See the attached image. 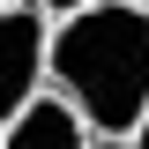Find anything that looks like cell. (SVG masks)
<instances>
[{
	"instance_id": "6",
	"label": "cell",
	"mask_w": 149,
	"mask_h": 149,
	"mask_svg": "<svg viewBox=\"0 0 149 149\" xmlns=\"http://www.w3.org/2000/svg\"><path fill=\"white\" fill-rule=\"evenodd\" d=\"M90 149H127V142H119V134H97V142H90Z\"/></svg>"
},
{
	"instance_id": "1",
	"label": "cell",
	"mask_w": 149,
	"mask_h": 149,
	"mask_svg": "<svg viewBox=\"0 0 149 149\" xmlns=\"http://www.w3.org/2000/svg\"><path fill=\"white\" fill-rule=\"evenodd\" d=\"M45 82L90 119V134L127 142L149 112V0H82L52 15Z\"/></svg>"
},
{
	"instance_id": "2",
	"label": "cell",
	"mask_w": 149,
	"mask_h": 149,
	"mask_svg": "<svg viewBox=\"0 0 149 149\" xmlns=\"http://www.w3.org/2000/svg\"><path fill=\"white\" fill-rule=\"evenodd\" d=\"M45 45H52V15L37 0H0V127L45 90Z\"/></svg>"
},
{
	"instance_id": "4",
	"label": "cell",
	"mask_w": 149,
	"mask_h": 149,
	"mask_svg": "<svg viewBox=\"0 0 149 149\" xmlns=\"http://www.w3.org/2000/svg\"><path fill=\"white\" fill-rule=\"evenodd\" d=\"M127 149H149V112L134 119V134H127Z\"/></svg>"
},
{
	"instance_id": "3",
	"label": "cell",
	"mask_w": 149,
	"mask_h": 149,
	"mask_svg": "<svg viewBox=\"0 0 149 149\" xmlns=\"http://www.w3.org/2000/svg\"><path fill=\"white\" fill-rule=\"evenodd\" d=\"M0 142H8V149H90L97 134H90V119H82V112H74L67 97L45 82V90H37L30 104L0 127Z\"/></svg>"
},
{
	"instance_id": "7",
	"label": "cell",
	"mask_w": 149,
	"mask_h": 149,
	"mask_svg": "<svg viewBox=\"0 0 149 149\" xmlns=\"http://www.w3.org/2000/svg\"><path fill=\"white\" fill-rule=\"evenodd\" d=\"M0 149H8V142H0Z\"/></svg>"
},
{
	"instance_id": "5",
	"label": "cell",
	"mask_w": 149,
	"mask_h": 149,
	"mask_svg": "<svg viewBox=\"0 0 149 149\" xmlns=\"http://www.w3.org/2000/svg\"><path fill=\"white\" fill-rule=\"evenodd\" d=\"M37 8H45V15H67V8H82V0H37Z\"/></svg>"
}]
</instances>
